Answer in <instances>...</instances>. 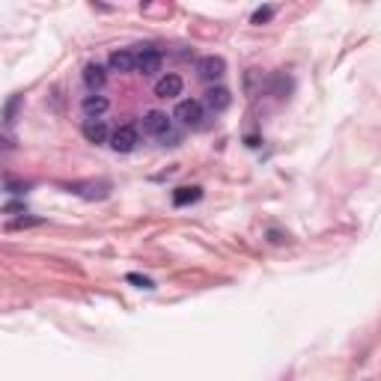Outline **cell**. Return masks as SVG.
<instances>
[{
	"instance_id": "obj_4",
	"label": "cell",
	"mask_w": 381,
	"mask_h": 381,
	"mask_svg": "<svg viewBox=\"0 0 381 381\" xmlns=\"http://www.w3.org/2000/svg\"><path fill=\"white\" fill-rule=\"evenodd\" d=\"M179 119L182 125H188V128H197L206 119V105H203V99H185V101H179L176 105V114H173Z\"/></svg>"
},
{
	"instance_id": "obj_12",
	"label": "cell",
	"mask_w": 381,
	"mask_h": 381,
	"mask_svg": "<svg viewBox=\"0 0 381 381\" xmlns=\"http://www.w3.org/2000/svg\"><path fill=\"white\" fill-rule=\"evenodd\" d=\"M197 197H200V190H197V188H179V194H176V206L194 203Z\"/></svg>"
},
{
	"instance_id": "obj_1",
	"label": "cell",
	"mask_w": 381,
	"mask_h": 381,
	"mask_svg": "<svg viewBox=\"0 0 381 381\" xmlns=\"http://www.w3.org/2000/svg\"><path fill=\"white\" fill-rule=\"evenodd\" d=\"M140 132L146 137H155V140H170L173 137V119L164 114V110H149L140 119Z\"/></svg>"
},
{
	"instance_id": "obj_2",
	"label": "cell",
	"mask_w": 381,
	"mask_h": 381,
	"mask_svg": "<svg viewBox=\"0 0 381 381\" xmlns=\"http://www.w3.org/2000/svg\"><path fill=\"white\" fill-rule=\"evenodd\" d=\"M161 51L155 45H137L134 48V72L143 77H152L161 69Z\"/></svg>"
},
{
	"instance_id": "obj_5",
	"label": "cell",
	"mask_w": 381,
	"mask_h": 381,
	"mask_svg": "<svg viewBox=\"0 0 381 381\" xmlns=\"http://www.w3.org/2000/svg\"><path fill=\"white\" fill-rule=\"evenodd\" d=\"M182 90H185V81L176 72H167L155 81V95L158 99H176V95H182Z\"/></svg>"
},
{
	"instance_id": "obj_9",
	"label": "cell",
	"mask_w": 381,
	"mask_h": 381,
	"mask_svg": "<svg viewBox=\"0 0 381 381\" xmlns=\"http://www.w3.org/2000/svg\"><path fill=\"white\" fill-rule=\"evenodd\" d=\"M108 69L110 72H119V75H128V72H134V51H114V54L108 57Z\"/></svg>"
},
{
	"instance_id": "obj_10",
	"label": "cell",
	"mask_w": 381,
	"mask_h": 381,
	"mask_svg": "<svg viewBox=\"0 0 381 381\" xmlns=\"http://www.w3.org/2000/svg\"><path fill=\"white\" fill-rule=\"evenodd\" d=\"M203 105H206V110H214V114H221V110L230 105V90H223V86H212V90H206Z\"/></svg>"
},
{
	"instance_id": "obj_6",
	"label": "cell",
	"mask_w": 381,
	"mask_h": 381,
	"mask_svg": "<svg viewBox=\"0 0 381 381\" xmlns=\"http://www.w3.org/2000/svg\"><path fill=\"white\" fill-rule=\"evenodd\" d=\"M81 110H84L86 119H101L110 110V99H108V95H101V93H90L81 101Z\"/></svg>"
},
{
	"instance_id": "obj_11",
	"label": "cell",
	"mask_w": 381,
	"mask_h": 381,
	"mask_svg": "<svg viewBox=\"0 0 381 381\" xmlns=\"http://www.w3.org/2000/svg\"><path fill=\"white\" fill-rule=\"evenodd\" d=\"M84 84L90 86V90L95 93V90H101V86L108 84V69L101 66V63H90L84 69Z\"/></svg>"
},
{
	"instance_id": "obj_7",
	"label": "cell",
	"mask_w": 381,
	"mask_h": 381,
	"mask_svg": "<svg viewBox=\"0 0 381 381\" xmlns=\"http://www.w3.org/2000/svg\"><path fill=\"white\" fill-rule=\"evenodd\" d=\"M223 60L221 57H203L200 63H197V75H200V81L212 84V81H221L223 77Z\"/></svg>"
},
{
	"instance_id": "obj_14",
	"label": "cell",
	"mask_w": 381,
	"mask_h": 381,
	"mask_svg": "<svg viewBox=\"0 0 381 381\" xmlns=\"http://www.w3.org/2000/svg\"><path fill=\"white\" fill-rule=\"evenodd\" d=\"M271 15H274V10H271V6H268V10H256V12H254V24H262V21H268V19H271Z\"/></svg>"
},
{
	"instance_id": "obj_3",
	"label": "cell",
	"mask_w": 381,
	"mask_h": 381,
	"mask_svg": "<svg viewBox=\"0 0 381 381\" xmlns=\"http://www.w3.org/2000/svg\"><path fill=\"white\" fill-rule=\"evenodd\" d=\"M137 143H140V128L132 125V123H123L114 128V134H110V149L114 152H134Z\"/></svg>"
},
{
	"instance_id": "obj_13",
	"label": "cell",
	"mask_w": 381,
	"mask_h": 381,
	"mask_svg": "<svg viewBox=\"0 0 381 381\" xmlns=\"http://www.w3.org/2000/svg\"><path fill=\"white\" fill-rule=\"evenodd\" d=\"M19 105H21V95H15V99H10V105H6V125H12L15 123V110H19Z\"/></svg>"
},
{
	"instance_id": "obj_8",
	"label": "cell",
	"mask_w": 381,
	"mask_h": 381,
	"mask_svg": "<svg viewBox=\"0 0 381 381\" xmlns=\"http://www.w3.org/2000/svg\"><path fill=\"white\" fill-rule=\"evenodd\" d=\"M110 134H114V128H108L105 119H86L84 123V137L90 143H110Z\"/></svg>"
}]
</instances>
